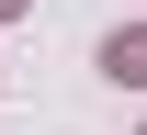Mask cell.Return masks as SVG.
I'll use <instances>...</instances> for the list:
<instances>
[{"label":"cell","instance_id":"cell-2","mask_svg":"<svg viewBox=\"0 0 147 135\" xmlns=\"http://www.w3.org/2000/svg\"><path fill=\"white\" fill-rule=\"evenodd\" d=\"M0 11H23V0H0Z\"/></svg>","mask_w":147,"mask_h":135},{"label":"cell","instance_id":"cell-1","mask_svg":"<svg viewBox=\"0 0 147 135\" xmlns=\"http://www.w3.org/2000/svg\"><path fill=\"white\" fill-rule=\"evenodd\" d=\"M102 79H113V90H147V34H113L102 45Z\"/></svg>","mask_w":147,"mask_h":135}]
</instances>
